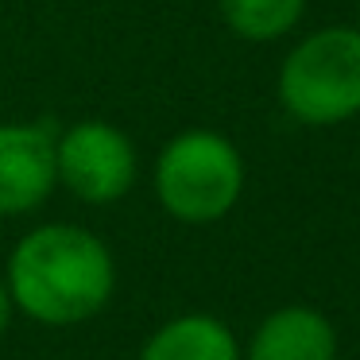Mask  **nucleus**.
<instances>
[{
  "label": "nucleus",
  "instance_id": "f257e3e1",
  "mask_svg": "<svg viewBox=\"0 0 360 360\" xmlns=\"http://www.w3.org/2000/svg\"><path fill=\"white\" fill-rule=\"evenodd\" d=\"M4 283L16 314L51 329L94 321L117 295V259L105 236L70 221H43L16 240Z\"/></svg>",
  "mask_w": 360,
  "mask_h": 360
},
{
  "label": "nucleus",
  "instance_id": "f03ea898",
  "mask_svg": "<svg viewBox=\"0 0 360 360\" xmlns=\"http://www.w3.org/2000/svg\"><path fill=\"white\" fill-rule=\"evenodd\" d=\"M244 155L213 128H186L155 155L151 190L167 217L179 225H213L229 217L244 194Z\"/></svg>",
  "mask_w": 360,
  "mask_h": 360
},
{
  "label": "nucleus",
  "instance_id": "7ed1b4c3",
  "mask_svg": "<svg viewBox=\"0 0 360 360\" xmlns=\"http://www.w3.org/2000/svg\"><path fill=\"white\" fill-rule=\"evenodd\" d=\"M275 94L298 124L329 128L352 120L360 112V27L337 24L298 39L279 66Z\"/></svg>",
  "mask_w": 360,
  "mask_h": 360
},
{
  "label": "nucleus",
  "instance_id": "20e7f679",
  "mask_svg": "<svg viewBox=\"0 0 360 360\" xmlns=\"http://www.w3.org/2000/svg\"><path fill=\"white\" fill-rule=\"evenodd\" d=\"M55 174L86 205H112L132 194L140 174V151L132 136L112 120H74L55 136Z\"/></svg>",
  "mask_w": 360,
  "mask_h": 360
},
{
  "label": "nucleus",
  "instance_id": "39448f33",
  "mask_svg": "<svg viewBox=\"0 0 360 360\" xmlns=\"http://www.w3.org/2000/svg\"><path fill=\"white\" fill-rule=\"evenodd\" d=\"M51 120H4L0 124V217L35 213L58 190Z\"/></svg>",
  "mask_w": 360,
  "mask_h": 360
},
{
  "label": "nucleus",
  "instance_id": "423d86ee",
  "mask_svg": "<svg viewBox=\"0 0 360 360\" xmlns=\"http://www.w3.org/2000/svg\"><path fill=\"white\" fill-rule=\"evenodd\" d=\"M244 360H337V329L314 306H279L240 349Z\"/></svg>",
  "mask_w": 360,
  "mask_h": 360
},
{
  "label": "nucleus",
  "instance_id": "0eeeda50",
  "mask_svg": "<svg viewBox=\"0 0 360 360\" xmlns=\"http://www.w3.org/2000/svg\"><path fill=\"white\" fill-rule=\"evenodd\" d=\"M136 360H244L236 333L221 318L202 310L167 318L151 329Z\"/></svg>",
  "mask_w": 360,
  "mask_h": 360
},
{
  "label": "nucleus",
  "instance_id": "6e6552de",
  "mask_svg": "<svg viewBox=\"0 0 360 360\" xmlns=\"http://www.w3.org/2000/svg\"><path fill=\"white\" fill-rule=\"evenodd\" d=\"M229 32L248 43H275L295 32L306 12V0H217Z\"/></svg>",
  "mask_w": 360,
  "mask_h": 360
},
{
  "label": "nucleus",
  "instance_id": "1a4fd4ad",
  "mask_svg": "<svg viewBox=\"0 0 360 360\" xmlns=\"http://www.w3.org/2000/svg\"><path fill=\"white\" fill-rule=\"evenodd\" d=\"M12 318H16V306H12V295H8V283H4V275H0V337L8 333Z\"/></svg>",
  "mask_w": 360,
  "mask_h": 360
}]
</instances>
